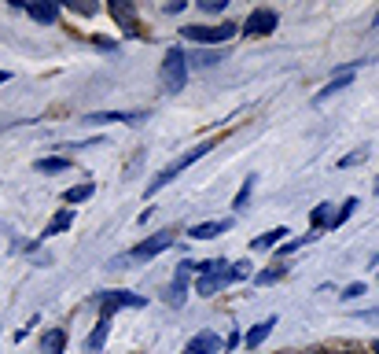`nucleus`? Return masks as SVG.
Listing matches in <instances>:
<instances>
[{"label": "nucleus", "instance_id": "f257e3e1", "mask_svg": "<svg viewBox=\"0 0 379 354\" xmlns=\"http://www.w3.org/2000/svg\"><path fill=\"white\" fill-rule=\"evenodd\" d=\"M207 152H214V141H203V144H196V148H192V152H184L181 159H173V163H170L166 170H158V174L151 177V185L144 188V196L151 199L155 192H162V188L170 185V181H177V177L184 174V170H188V166H196V163H199V159L207 155Z\"/></svg>", "mask_w": 379, "mask_h": 354}, {"label": "nucleus", "instance_id": "f03ea898", "mask_svg": "<svg viewBox=\"0 0 379 354\" xmlns=\"http://www.w3.org/2000/svg\"><path fill=\"white\" fill-rule=\"evenodd\" d=\"M162 85H166V92H181L184 81H188V56H184V48H170L166 59H162Z\"/></svg>", "mask_w": 379, "mask_h": 354}, {"label": "nucleus", "instance_id": "7ed1b4c3", "mask_svg": "<svg viewBox=\"0 0 379 354\" xmlns=\"http://www.w3.org/2000/svg\"><path fill=\"white\" fill-rule=\"evenodd\" d=\"M236 23H221V26H184L181 37L184 41H196V45H225V41L236 37Z\"/></svg>", "mask_w": 379, "mask_h": 354}, {"label": "nucleus", "instance_id": "20e7f679", "mask_svg": "<svg viewBox=\"0 0 379 354\" xmlns=\"http://www.w3.org/2000/svg\"><path fill=\"white\" fill-rule=\"evenodd\" d=\"M276 23H280V15L273 12V8H254V12L243 19L240 30L247 37H265V34H273V30H276Z\"/></svg>", "mask_w": 379, "mask_h": 354}, {"label": "nucleus", "instance_id": "39448f33", "mask_svg": "<svg viewBox=\"0 0 379 354\" xmlns=\"http://www.w3.org/2000/svg\"><path fill=\"white\" fill-rule=\"evenodd\" d=\"M96 303H100V317H111L122 306H136V310L147 306V299L136 292H103V295H96Z\"/></svg>", "mask_w": 379, "mask_h": 354}, {"label": "nucleus", "instance_id": "423d86ee", "mask_svg": "<svg viewBox=\"0 0 379 354\" xmlns=\"http://www.w3.org/2000/svg\"><path fill=\"white\" fill-rule=\"evenodd\" d=\"M173 248V233H155V236H147V240H140L133 251H129V259H136V262H147V259H155V255L162 251H170Z\"/></svg>", "mask_w": 379, "mask_h": 354}, {"label": "nucleus", "instance_id": "0eeeda50", "mask_svg": "<svg viewBox=\"0 0 379 354\" xmlns=\"http://www.w3.org/2000/svg\"><path fill=\"white\" fill-rule=\"evenodd\" d=\"M184 354H221V336H218L214 328H203L199 336H192V340H188Z\"/></svg>", "mask_w": 379, "mask_h": 354}, {"label": "nucleus", "instance_id": "6e6552de", "mask_svg": "<svg viewBox=\"0 0 379 354\" xmlns=\"http://www.w3.org/2000/svg\"><path fill=\"white\" fill-rule=\"evenodd\" d=\"M229 229H232V222H229V218H218V222L192 225L188 236H192V240H214V236H221V233H229Z\"/></svg>", "mask_w": 379, "mask_h": 354}, {"label": "nucleus", "instance_id": "1a4fd4ad", "mask_svg": "<svg viewBox=\"0 0 379 354\" xmlns=\"http://www.w3.org/2000/svg\"><path fill=\"white\" fill-rule=\"evenodd\" d=\"M144 115H133V111H92L85 115V122L89 126H111V122H140Z\"/></svg>", "mask_w": 379, "mask_h": 354}, {"label": "nucleus", "instance_id": "9d476101", "mask_svg": "<svg viewBox=\"0 0 379 354\" xmlns=\"http://www.w3.org/2000/svg\"><path fill=\"white\" fill-rule=\"evenodd\" d=\"M273 328H276V317H265V321H258V325L243 336V343H247V351H258L262 343L273 336Z\"/></svg>", "mask_w": 379, "mask_h": 354}, {"label": "nucleus", "instance_id": "9b49d317", "mask_svg": "<svg viewBox=\"0 0 379 354\" xmlns=\"http://www.w3.org/2000/svg\"><path fill=\"white\" fill-rule=\"evenodd\" d=\"M26 12H30V19H34V23H41V26H52V23L59 19V8H56V4H48V0L26 4Z\"/></svg>", "mask_w": 379, "mask_h": 354}, {"label": "nucleus", "instance_id": "f8f14e48", "mask_svg": "<svg viewBox=\"0 0 379 354\" xmlns=\"http://www.w3.org/2000/svg\"><path fill=\"white\" fill-rule=\"evenodd\" d=\"M111 15L125 34H136V8L133 4H111Z\"/></svg>", "mask_w": 379, "mask_h": 354}, {"label": "nucleus", "instance_id": "ddd939ff", "mask_svg": "<svg viewBox=\"0 0 379 354\" xmlns=\"http://www.w3.org/2000/svg\"><path fill=\"white\" fill-rule=\"evenodd\" d=\"M107 328H111V317H100V321H96V328L89 332V340H85V351H89V354H100L103 343H107Z\"/></svg>", "mask_w": 379, "mask_h": 354}, {"label": "nucleus", "instance_id": "4468645a", "mask_svg": "<svg viewBox=\"0 0 379 354\" xmlns=\"http://www.w3.org/2000/svg\"><path fill=\"white\" fill-rule=\"evenodd\" d=\"M350 81H354V67H342L335 78L324 85V89L317 92V100H324V96H331V92H342V89H350Z\"/></svg>", "mask_w": 379, "mask_h": 354}, {"label": "nucleus", "instance_id": "2eb2a0df", "mask_svg": "<svg viewBox=\"0 0 379 354\" xmlns=\"http://www.w3.org/2000/svg\"><path fill=\"white\" fill-rule=\"evenodd\" d=\"M74 225V210H59L56 218H52L48 225H45V233H41V240H52V236H59V233H67Z\"/></svg>", "mask_w": 379, "mask_h": 354}, {"label": "nucleus", "instance_id": "dca6fc26", "mask_svg": "<svg viewBox=\"0 0 379 354\" xmlns=\"http://www.w3.org/2000/svg\"><path fill=\"white\" fill-rule=\"evenodd\" d=\"M284 236H287V225H276V229H269V233H262L254 240V251H265V248H280L284 244Z\"/></svg>", "mask_w": 379, "mask_h": 354}, {"label": "nucleus", "instance_id": "f3484780", "mask_svg": "<svg viewBox=\"0 0 379 354\" xmlns=\"http://www.w3.org/2000/svg\"><path fill=\"white\" fill-rule=\"evenodd\" d=\"M309 222H313V233H317V229H331V225H335L331 203H317V207H313V214H309Z\"/></svg>", "mask_w": 379, "mask_h": 354}, {"label": "nucleus", "instance_id": "a211bd4d", "mask_svg": "<svg viewBox=\"0 0 379 354\" xmlns=\"http://www.w3.org/2000/svg\"><path fill=\"white\" fill-rule=\"evenodd\" d=\"M37 170H41V174H67V170H70V159H59V155L37 159Z\"/></svg>", "mask_w": 379, "mask_h": 354}, {"label": "nucleus", "instance_id": "6ab92c4d", "mask_svg": "<svg viewBox=\"0 0 379 354\" xmlns=\"http://www.w3.org/2000/svg\"><path fill=\"white\" fill-rule=\"evenodd\" d=\"M63 343H67V336H63L59 328H52V332H45L41 347H45V354H63Z\"/></svg>", "mask_w": 379, "mask_h": 354}, {"label": "nucleus", "instance_id": "aec40b11", "mask_svg": "<svg viewBox=\"0 0 379 354\" xmlns=\"http://www.w3.org/2000/svg\"><path fill=\"white\" fill-rule=\"evenodd\" d=\"M96 192V185H78V188H70L67 196H63V203H67V207H74V203H85Z\"/></svg>", "mask_w": 379, "mask_h": 354}, {"label": "nucleus", "instance_id": "412c9836", "mask_svg": "<svg viewBox=\"0 0 379 354\" xmlns=\"http://www.w3.org/2000/svg\"><path fill=\"white\" fill-rule=\"evenodd\" d=\"M280 277H287V266H284V262H280V266H273V270H262V273L254 277V284H276Z\"/></svg>", "mask_w": 379, "mask_h": 354}, {"label": "nucleus", "instance_id": "4be33fe9", "mask_svg": "<svg viewBox=\"0 0 379 354\" xmlns=\"http://www.w3.org/2000/svg\"><path fill=\"white\" fill-rule=\"evenodd\" d=\"M251 192H254V177H247V181H243V188L236 192V199H232V210H243L247 203H251Z\"/></svg>", "mask_w": 379, "mask_h": 354}, {"label": "nucleus", "instance_id": "5701e85b", "mask_svg": "<svg viewBox=\"0 0 379 354\" xmlns=\"http://www.w3.org/2000/svg\"><path fill=\"white\" fill-rule=\"evenodd\" d=\"M357 210V199H346L342 203V207H339V214H335V225H331V229H339V225L346 222V218H350V214Z\"/></svg>", "mask_w": 379, "mask_h": 354}, {"label": "nucleus", "instance_id": "b1692460", "mask_svg": "<svg viewBox=\"0 0 379 354\" xmlns=\"http://www.w3.org/2000/svg\"><path fill=\"white\" fill-rule=\"evenodd\" d=\"M365 159H368V152H365V148H357V152H350V155H342V159H339V166L346 170V166H357V163H365Z\"/></svg>", "mask_w": 379, "mask_h": 354}, {"label": "nucleus", "instance_id": "393cba45", "mask_svg": "<svg viewBox=\"0 0 379 354\" xmlns=\"http://www.w3.org/2000/svg\"><path fill=\"white\" fill-rule=\"evenodd\" d=\"M365 292H368L365 284H350V288H342V295H339V299H342V303H354V299H361Z\"/></svg>", "mask_w": 379, "mask_h": 354}, {"label": "nucleus", "instance_id": "a878e982", "mask_svg": "<svg viewBox=\"0 0 379 354\" xmlns=\"http://www.w3.org/2000/svg\"><path fill=\"white\" fill-rule=\"evenodd\" d=\"M309 240H317V233H306V236H302V240H291V244H284V248H280V251H284V255H291V251H298L302 248V244H309Z\"/></svg>", "mask_w": 379, "mask_h": 354}, {"label": "nucleus", "instance_id": "bb28decb", "mask_svg": "<svg viewBox=\"0 0 379 354\" xmlns=\"http://www.w3.org/2000/svg\"><path fill=\"white\" fill-rule=\"evenodd\" d=\"M199 8L207 15H218V12H225V0H199Z\"/></svg>", "mask_w": 379, "mask_h": 354}, {"label": "nucleus", "instance_id": "cd10ccee", "mask_svg": "<svg viewBox=\"0 0 379 354\" xmlns=\"http://www.w3.org/2000/svg\"><path fill=\"white\" fill-rule=\"evenodd\" d=\"M218 59H221V52H199V56H196V63H199V67H214Z\"/></svg>", "mask_w": 379, "mask_h": 354}, {"label": "nucleus", "instance_id": "c85d7f7f", "mask_svg": "<svg viewBox=\"0 0 379 354\" xmlns=\"http://www.w3.org/2000/svg\"><path fill=\"white\" fill-rule=\"evenodd\" d=\"M232 277L236 281H247L251 277V262H232Z\"/></svg>", "mask_w": 379, "mask_h": 354}, {"label": "nucleus", "instance_id": "c756f323", "mask_svg": "<svg viewBox=\"0 0 379 354\" xmlns=\"http://www.w3.org/2000/svg\"><path fill=\"white\" fill-rule=\"evenodd\" d=\"M365 317H368V321H372V317H379V306H376V310H368V314H365Z\"/></svg>", "mask_w": 379, "mask_h": 354}, {"label": "nucleus", "instance_id": "7c9ffc66", "mask_svg": "<svg viewBox=\"0 0 379 354\" xmlns=\"http://www.w3.org/2000/svg\"><path fill=\"white\" fill-rule=\"evenodd\" d=\"M8 81V70H0V85H4Z\"/></svg>", "mask_w": 379, "mask_h": 354}, {"label": "nucleus", "instance_id": "2f4dec72", "mask_svg": "<svg viewBox=\"0 0 379 354\" xmlns=\"http://www.w3.org/2000/svg\"><path fill=\"white\" fill-rule=\"evenodd\" d=\"M372 354H379V340H376V343H372Z\"/></svg>", "mask_w": 379, "mask_h": 354}, {"label": "nucleus", "instance_id": "473e14b6", "mask_svg": "<svg viewBox=\"0 0 379 354\" xmlns=\"http://www.w3.org/2000/svg\"><path fill=\"white\" fill-rule=\"evenodd\" d=\"M376 26H379V12H376Z\"/></svg>", "mask_w": 379, "mask_h": 354}, {"label": "nucleus", "instance_id": "72a5a7b5", "mask_svg": "<svg viewBox=\"0 0 379 354\" xmlns=\"http://www.w3.org/2000/svg\"><path fill=\"white\" fill-rule=\"evenodd\" d=\"M335 354H346V351H335Z\"/></svg>", "mask_w": 379, "mask_h": 354}, {"label": "nucleus", "instance_id": "f704fd0d", "mask_svg": "<svg viewBox=\"0 0 379 354\" xmlns=\"http://www.w3.org/2000/svg\"><path fill=\"white\" fill-rule=\"evenodd\" d=\"M287 354H291V351H287Z\"/></svg>", "mask_w": 379, "mask_h": 354}]
</instances>
